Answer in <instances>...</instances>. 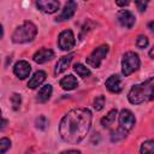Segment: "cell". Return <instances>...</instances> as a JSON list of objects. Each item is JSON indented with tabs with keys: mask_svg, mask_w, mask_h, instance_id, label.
Masks as SVG:
<instances>
[{
	"mask_svg": "<svg viewBox=\"0 0 154 154\" xmlns=\"http://www.w3.org/2000/svg\"><path fill=\"white\" fill-rule=\"evenodd\" d=\"M91 125V112L88 108H73L69 111L59 124V135L63 141L76 144L88 134Z\"/></svg>",
	"mask_w": 154,
	"mask_h": 154,
	"instance_id": "1",
	"label": "cell"
},
{
	"mask_svg": "<svg viewBox=\"0 0 154 154\" xmlns=\"http://www.w3.org/2000/svg\"><path fill=\"white\" fill-rule=\"evenodd\" d=\"M128 100L132 105H140L154 100V77L134 85L128 93Z\"/></svg>",
	"mask_w": 154,
	"mask_h": 154,
	"instance_id": "2",
	"label": "cell"
},
{
	"mask_svg": "<svg viewBox=\"0 0 154 154\" xmlns=\"http://www.w3.org/2000/svg\"><path fill=\"white\" fill-rule=\"evenodd\" d=\"M37 34V28L31 22H24L22 25L17 26L12 34V42L14 43H26L31 42Z\"/></svg>",
	"mask_w": 154,
	"mask_h": 154,
	"instance_id": "3",
	"label": "cell"
},
{
	"mask_svg": "<svg viewBox=\"0 0 154 154\" xmlns=\"http://www.w3.org/2000/svg\"><path fill=\"white\" fill-rule=\"evenodd\" d=\"M140 65H141V60L138 58V54L131 51L126 52L122 59V73L125 77H128L135 71H137Z\"/></svg>",
	"mask_w": 154,
	"mask_h": 154,
	"instance_id": "4",
	"label": "cell"
},
{
	"mask_svg": "<svg viewBox=\"0 0 154 154\" xmlns=\"http://www.w3.org/2000/svg\"><path fill=\"white\" fill-rule=\"evenodd\" d=\"M108 51H109V48H108L107 45H102V46L95 48V49L85 58L87 64H88L90 67H94V69L100 67V65H101L102 60L106 58Z\"/></svg>",
	"mask_w": 154,
	"mask_h": 154,
	"instance_id": "5",
	"label": "cell"
},
{
	"mask_svg": "<svg viewBox=\"0 0 154 154\" xmlns=\"http://www.w3.org/2000/svg\"><path fill=\"white\" fill-rule=\"evenodd\" d=\"M76 45V40H75V35L72 32V30L67 29L64 30L59 34L58 36V46L60 49L63 51H70L75 47Z\"/></svg>",
	"mask_w": 154,
	"mask_h": 154,
	"instance_id": "6",
	"label": "cell"
},
{
	"mask_svg": "<svg viewBox=\"0 0 154 154\" xmlns=\"http://www.w3.org/2000/svg\"><path fill=\"white\" fill-rule=\"evenodd\" d=\"M135 123H136V119L131 111L125 109V108L120 111L119 113V126L120 128L125 129L126 131H130L135 126Z\"/></svg>",
	"mask_w": 154,
	"mask_h": 154,
	"instance_id": "7",
	"label": "cell"
},
{
	"mask_svg": "<svg viewBox=\"0 0 154 154\" xmlns=\"http://www.w3.org/2000/svg\"><path fill=\"white\" fill-rule=\"evenodd\" d=\"M36 6L41 12L52 14L59 10L60 2L57 0H38V1H36Z\"/></svg>",
	"mask_w": 154,
	"mask_h": 154,
	"instance_id": "8",
	"label": "cell"
},
{
	"mask_svg": "<svg viewBox=\"0 0 154 154\" xmlns=\"http://www.w3.org/2000/svg\"><path fill=\"white\" fill-rule=\"evenodd\" d=\"M117 19L119 22V24L126 29H131L135 24V16L132 12H130L129 10H120L117 14Z\"/></svg>",
	"mask_w": 154,
	"mask_h": 154,
	"instance_id": "9",
	"label": "cell"
},
{
	"mask_svg": "<svg viewBox=\"0 0 154 154\" xmlns=\"http://www.w3.org/2000/svg\"><path fill=\"white\" fill-rule=\"evenodd\" d=\"M13 72L19 79H25L26 77H29V75L31 72V66L28 61L19 60L16 63V65L13 67Z\"/></svg>",
	"mask_w": 154,
	"mask_h": 154,
	"instance_id": "10",
	"label": "cell"
},
{
	"mask_svg": "<svg viewBox=\"0 0 154 154\" xmlns=\"http://www.w3.org/2000/svg\"><path fill=\"white\" fill-rule=\"evenodd\" d=\"M76 10H77V4L75 1H67L65 4L64 8L61 10L60 14L55 18V22H64V20H67V19L72 18Z\"/></svg>",
	"mask_w": 154,
	"mask_h": 154,
	"instance_id": "11",
	"label": "cell"
},
{
	"mask_svg": "<svg viewBox=\"0 0 154 154\" xmlns=\"http://www.w3.org/2000/svg\"><path fill=\"white\" fill-rule=\"evenodd\" d=\"M53 58H54V52L52 49H48V48H41V49H38L34 54V57H32L34 61L37 63V64H45V63L49 61Z\"/></svg>",
	"mask_w": 154,
	"mask_h": 154,
	"instance_id": "12",
	"label": "cell"
},
{
	"mask_svg": "<svg viewBox=\"0 0 154 154\" xmlns=\"http://www.w3.org/2000/svg\"><path fill=\"white\" fill-rule=\"evenodd\" d=\"M106 88L111 91V93H120L122 91V82H120V77L118 75H111L105 83Z\"/></svg>",
	"mask_w": 154,
	"mask_h": 154,
	"instance_id": "13",
	"label": "cell"
},
{
	"mask_svg": "<svg viewBox=\"0 0 154 154\" xmlns=\"http://www.w3.org/2000/svg\"><path fill=\"white\" fill-rule=\"evenodd\" d=\"M73 57H75V54H73V53H71V54H69V55H65V57L60 58V59L58 60L57 65H55L54 75H55V76H58V75H60L61 72H64V71L70 66V64H71V61H72Z\"/></svg>",
	"mask_w": 154,
	"mask_h": 154,
	"instance_id": "14",
	"label": "cell"
},
{
	"mask_svg": "<svg viewBox=\"0 0 154 154\" xmlns=\"http://www.w3.org/2000/svg\"><path fill=\"white\" fill-rule=\"evenodd\" d=\"M45 79H46V72L38 70V71H36V72L34 73V76H32V77L30 78V81L28 82V88H30V89H36L38 85H41V84L45 82Z\"/></svg>",
	"mask_w": 154,
	"mask_h": 154,
	"instance_id": "15",
	"label": "cell"
},
{
	"mask_svg": "<svg viewBox=\"0 0 154 154\" xmlns=\"http://www.w3.org/2000/svg\"><path fill=\"white\" fill-rule=\"evenodd\" d=\"M60 87L64 89V90H72L75 89L76 87H78V82H77V78L73 76V75H67L65 77H63L59 82Z\"/></svg>",
	"mask_w": 154,
	"mask_h": 154,
	"instance_id": "16",
	"label": "cell"
},
{
	"mask_svg": "<svg viewBox=\"0 0 154 154\" xmlns=\"http://www.w3.org/2000/svg\"><path fill=\"white\" fill-rule=\"evenodd\" d=\"M52 93H53V88H52L51 84H46V85H43V87L38 90V93H37V101L41 102V103L47 102V101L51 99Z\"/></svg>",
	"mask_w": 154,
	"mask_h": 154,
	"instance_id": "17",
	"label": "cell"
},
{
	"mask_svg": "<svg viewBox=\"0 0 154 154\" xmlns=\"http://www.w3.org/2000/svg\"><path fill=\"white\" fill-rule=\"evenodd\" d=\"M126 135H128V131L119 126L118 129H116L111 132V141L112 142H120L126 137Z\"/></svg>",
	"mask_w": 154,
	"mask_h": 154,
	"instance_id": "18",
	"label": "cell"
},
{
	"mask_svg": "<svg viewBox=\"0 0 154 154\" xmlns=\"http://www.w3.org/2000/svg\"><path fill=\"white\" fill-rule=\"evenodd\" d=\"M117 114H118V111H117L116 108L111 109V111L107 113V116H106V117H103V118L101 119V125H102L103 128H108V126H109V125L116 120Z\"/></svg>",
	"mask_w": 154,
	"mask_h": 154,
	"instance_id": "19",
	"label": "cell"
},
{
	"mask_svg": "<svg viewBox=\"0 0 154 154\" xmlns=\"http://www.w3.org/2000/svg\"><path fill=\"white\" fill-rule=\"evenodd\" d=\"M141 154H154V140H147L141 144Z\"/></svg>",
	"mask_w": 154,
	"mask_h": 154,
	"instance_id": "20",
	"label": "cell"
},
{
	"mask_svg": "<svg viewBox=\"0 0 154 154\" xmlns=\"http://www.w3.org/2000/svg\"><path fill=\"white\" fill-rule=\"evenodd\" d=\"M73 70H75V72L79 76V77H82V78H85V77H88V76H90V70L87 67V66H84L83 64H75V66H73Z\"/></svg>",
	"mask_w": 154,
	"mask_h": 154,
	"instance_id": "21",
	"label": "cell"
},
{
	"mask_svg": "<svg viewBox=\"0 0 154 154\" xmlns=\"http://www.w3.org/2000/svg\"><path fill=\"white\" fill-rule=\"evenodd\" d=\"M20 103H22V97H20V95L17 94V93H13L12 96H11V105H12V108H13L14 111L19 109Z\"/></svg>",
	"mask_w": 154,
	"mask_h": 154,
	"instance_id": "22",
	"label": "cell"
},
{
	"mask_svg": "<svg viewBox=\"0 0 154 154\" xmlns=\"http://www.w3.org/2000/svg\"><path fill=\"white\" fill-rule=\"evenodd\" d=\"M35 125L40 130H46V128L48 125V120L45 116H38V118H36V120H35Z\"/></svg>",
	"mask_w": 154,
	"mask_h": 154,
	"instance_id": "23",
	"label": "cell"
},
{
	"mask_svg": "<svg viewBox=\"0 0 154 154\" xmlns=\"http://www.w3.org/2000/svg\"><path fill=\"white\" fill-rule=\"evenodd\" d=\"M11 147V141L7 137H2L0 140V154H5Z\"/></svg>",
	"mask_w": 154,
	"mask_h": 154,
	"instance_id": "24",
	"label": "cell"
},
{
	"mask_svg": "<svg viewBox=\"0 0 154 154\" xmlns=\"http://www.w3.org/2000/svg\"><path fill=\"white\" fill-rule=\"evenodd\" d=\"M93 106H94V108H95L96 111H101V109L103 108V106H105V96H103V95L96 96L95 100H94Z\"/></svg>",
	"mask_w": 154,
	"mask_h": 154,
	"instance_id": "25",
	"label": "cell"
},
{
	"mask_svg": "<svg viewBox=\"0 0 154 154\" xmlns=\"http://www.w3.org/2000/svg\"><path fill=\"white\" fill-rule=\"evenodd\" d=\"M136 46L138 48H146L148 46V37L144 36V35H138L137 38H136Z\"/></svg>",
	"mask_w": 154,
	"mask_h": 154,
	"instance_id": "26",
	"label": "cell"
},
{
	"mask_svg": "<svg viewBox=\"0 0 154 154\" xmlns=\"http://www.w3.org/2000/svg\"><path fill=\"white\" fill-rule=\"evenodd\" d=\"M135 5H136L137 8L140 10V12H143V11H146V8H147L148 1H135Z\"/></svg>",
	"mask_w": 154,
	"mask_h": 154,
	"instance_id": "27",
	"label": "cell"
},
{
	"mask_svg": "<svg viewBox=\"0 0 154 154\" xmlns=\"http://www.w3.org/2000/svg\"><path fill=\"white\" fill-rule=\"evenodd\" d=\"M60 154H81V152L77 150V149H69V150H64V152H61Z\"/></svg>",
	"mask_w": 154,
	"mask_h": 154,
	"instance_id": "28",
	"label": "cell"
},
{
	"mask_svg": "<svg viewBox=\"0 0 154 154\" xmlns=\"http://www.w3.org/2000/svg\"><path fill=\"white\" fill-rule=\"evenodd\" d=\"M130 4V1H116L117 6H128Z\"/></svg>",
	"mask_w": 154,
	"mask_h": 154,
	"instance_id": "29",
	"label": "cell"
},
{
	"mask_svg": "<svg viewBox=\"0 0 154 154\" xmlns=\"http://www.w3.org/2000/svg\"><path fill=\"white\" fill-rule=\"evenodd\" d=\"M148 29H150L152 31H154V20H152V22L148 23Z\"/></svg>",
	"mask_w": 154,
	"mask_h": 154,
	"instance_id": "30",
	"label": "cell"
},
{
	"mask_svg": "<svg viewBox=\"0 0 154 154\" xmlns=\"http://www.w3.org/2000/svg\"><path fill=\"white\" fill-rule=\"evenodd\" d=\"M149 57L154 59V46H153V47L150 48V51H149Z\"/></svg>",
	"mask_w": 154,
	"mask_h": 154,
	"instance_id": "31",
	"label": "cell"
},
{
	"mask_svg": "<svg viewBox=\"0 0 154 154\" xmlns=\"http://www.w3.org/2000/svg\"><path fill=\"white\" fill-rule=\"evenodd\" d=\"M6 123H7V120H6V119H2V125H1V130H4V129H5V126H6Z\"/></svg>",
	"mask_w": 154,
	"mask_h": 154,
	"instance_id": "32",
	"label": "cell"
}]
</instances>
